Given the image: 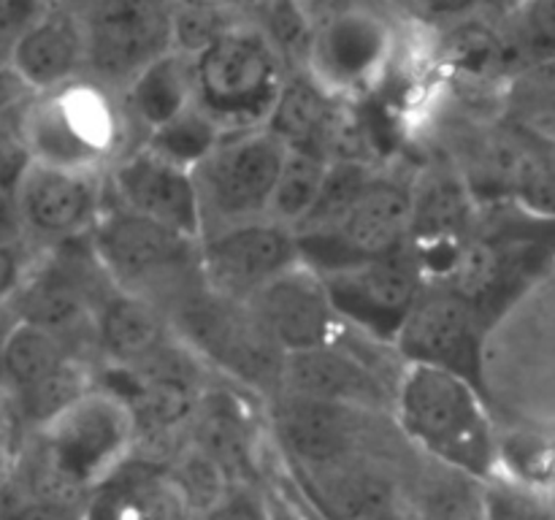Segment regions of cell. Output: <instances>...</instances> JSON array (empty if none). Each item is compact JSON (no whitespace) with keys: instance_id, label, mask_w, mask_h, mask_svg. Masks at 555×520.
Returning <instances> with one entry per match:
<instances>
[{"instance_id":"cell-1","label":"cell","mask_w":555,"mask_h":520,"mask_svg":"<svg viewBox=\"0 0 555 520\" xmlns=\"http://www.w3.org/2000/svg\"><path fill=\"white\" fill-rule=\"evenodd\" d=\"M135 415L128 399L87 390L63 415L43 426L38 498L76 504L90 487L106 485L133 450Z\"/></svg>"},{"instance_id":"cell-2","label":"cell","mask_w":555,"mask_h":520,"mask_svg":"<svg viewBox=\"0 0 555 520\" xmlns=\"http://www.w3.org/2000/svg\"><path fill=\"white\" fill-rule=\"evenodd\" d=\"M396 406L404 431L431 455L472 477L496 464V442L475 385L466 374L431 363H410Z\"/></svg>"},{"instance_id":"cell-3","label":"cell","mask_w":555,"mask_h":520,"mask_svg":"<svg viewBox=\"0 0 555 520\" xmlns=\"http://www.w3.org/2000/svg\"><path fill=\"white\" fill-rule=\"evenodd\" d=\"M282 63L285 54L263 27L231 22L193 57L198 106L225 128H260L287 81Z\"/></svg>"},{"instance_id":"cell-4","label":"cell","mask_w":555,"mask_h":520,"mask_svg":"<svg viewBox=\"0 0 555 520\" xmlns=\"http://www.w3.org/2000/svg\"><path fill=\"white\" fill-rule=\"evenodd\" d=\"M309 74L328 90L377 79L396 52V20L385 0H301Z\"/></svg>"},{"instance_id":"cell-5","label":"cell","mask_w":555,"mask_h":520,"mask_svg":"<svg viewBox=\"0 0 555 520\" xmlns=\"http://www.w3.org/2000/svg\"><path fill=\"white\" fill-rule=\"evenodd\" d=\"M179 325L190 344L247 382H282L285 347L274 339L247 298L190 292L179 303Z\"/></svg>"},{"instance_id":"cell-6","label":"cell","mask_w":555,"mask_h":520,"mask_svg":"<svg viewBox=\"0 0 555 520\" xmlns=\"http://www.w3.org/2000/svg\"><path fill=\"white\" fill-rule=\"evenodd\" d=\"M415 195L393 179H374L352 204L339 227L298 236L301 260L320 274L350 269L363 260L399 252L412 244Z\"/></svg>"},{"instance_id":"cell-7","label":"cell","mask_w":555,"mask_h":520,"mask_svg":"<svg viewBox=\"0 0 555 520\" xmlns=\"http://www.w3.org/2000/svg\"><path fill=\"white\" fill-rule=\"evenodd\" d=\"M117 141V114L95 87L49 90L22 122V144L38 162L92 171Z\"/></svg>"},{"instance_id":"cell-8","label":"cell","mask_w":555,"mask_h":520,"mask_svg":"<svg viewBox=\"0 0 555 520\" xmlns=\"http://www.w3.org/2000/svg\"><path fill=\"white\" fill-rule=\"evenodd\" d=\"M285 152V141L266 125L222 135L215 150L195 166L204 211L215 209L231 222L255 220L269 211Z\"/></svg>"},{"instance_id":"cell-9","label":"cell","mask_w":555,"mask_h":520,"mask_svg":"<svg viewBox=\"0 0 555 520\" xmlns=\"http://www.w3.org/2000/svg\"><path fill=\"white\" fill-rule=\"evenodd\" d=\"M193 244L195 238L122 206L112 211L95 233L98 255L108 274L125 287V292L144 298L166 290L168 282L182 280L193 263Z\"/></svg>"},{"instance_id":"cell-10","label":"cell","mask_w":555,"mask_h":520,"mask_svg":"<svg viewBox=\"0 0 555 520\" xmlns=\"http://www.w3.org/2000/svg\"><path fill=\"white\" fill-rule=\"evenodd\" d=\"M423 274L421 258L410 244L399 252L325 274V285L336 314H345L379 339L396 341L406 314L426 287Z\"/></svg>"},{"instance_id":"cell-11","label":"cell","mask_w":555,"mask_h":520,"mask_svg":"<svg viewBox=\"0 0 555 520\" xmlns=\"http://www.w3.org/2000/svg\"><path fill=\"white\" fill-rule=\"evenodd\" d=\"M171 0H101L87 22V63L112 81H130L173 49Z\"/></svg>"},{"instance_id":"cell-12","label":"cell","mask_w":555,"mask_h":520,"mask_svg":"<svg viewBox=\"0 0 555 520\" xmlns=\"http://www.w3.org/2000/svg\"><path fill=\"white\" fill-rule=\"evenodd\" d=\"M204 271L215 290L225 296L249 298L301 263V244L291 225L276 220L233 222L201 249Z\"/></svg>"},{"instance_id":"cell-13","label":"cell","mask_w":555,"mask_h":520,"mask_svg":"<svg viewBox=\"0 0 555 520\" xmlns=\"http://www.w3.org/2000/svg\"><path fill=\"white\" fill-rule=\"evenodd\" d=\"M114 193L122 209L173 227L198 242L204 227V195L195 168L182 166L155 146L130 152L114 166Z\"/></svg>"},{"instance_id":"cell-14","label":"cell","mask_w":555,"mask_h":520,"mask_svg":"<svg viewBox=\"0 0 555 520\" xmlns=\"http://www.w3.org/2000/svg\"><path fill=\"white\" fill-rule=\"evenodd\" d=\"M410 363H431L469 377L477 366V303L453 285H426L399 336Z\"/></svg>"},{"instance_id":"cell-15","label":"cell","mask_w":555,"mask_h":520,"mask_svg":"<svg viewBox=\"0 0 555 520\" xmlns=\"http://www.w3.org/2000/svg\"><path fill=\"white\" fill-rule=\"evenodd\" d=\"M247 301L285 352L312 350L331 341L336 307L325 276L304 260L266 282Z\"/></svg>"},{"instance_id":"cell-16","label":"cell","mask_w":555,"mask_h":520,"mask_svg":"<svg viewBox=\"0 0 555 520\" xmlns=\"http://www.w3.org/2000/svg\"><path fill=\"white\" fill-rule=\"evenodd\" d=\"M20 217L41 236H74L95 220L98 184L90 171L33 162L16 182Z\"/></svg>"},{"instance_id":"cell-17","label":"cell","mask_w":555,"mask_h":520,"mask_svg":"<svg viewBox=\"0 0 555 520\" xmlns=\"http://www.w3.org/2000/svg\"><path fill=\"white\" fill-rule=\"evenodd\" d=\"M9 68L33 90H57L70 84L87 60V25L68 11L49 9L36 25L27 27L9 49Z\"/></svg>"},{"instance_id":"cell-18","label":"cell","mask_w":555,"mask_h":520,"mask_svg":"<svg viewBox=\"0 0 555 520\" xmlns=\"http://www.w3.org/2000/svg\"><path fill=\"white\" fill-rule=\"evenodd\" d=\"M276 422L296 458L312 466L339 464L361 433L358 410L352 404L309 399L298 393H291L282 401Z\"/></svg>"},{"instance_id":"cell-19","label":"cell","mask_w":555,"mask_h":520,"mask_svg":"<svg viewBox=\"0 0 555 520\" xmlns=\"http://www.w3.org/2000/svg\"><path fill=\"white\" fill-rule=\"evenodd\" d=\"M282 388H287V393L352 406H369L383 399L372 368L352 352L336 350L331 341L312 350L287 352Z\"/></svg>"},{"instance_id":"cell-20","label":"cell","mask_w":555,"mask_h":520,"mask_svg":"<svg viewBox=\"0 0 555 520\" xmlns=\"http://www.w3.org/2000/svg\"><path fill=\"white\" fill-rule=\"evenodd\" d=\"M98 341L112 361L125 368H139L168 347L166 320L155 301L122 292L103 303L98 314Z\"/></svg>"},{"instance_id":"cell-21","label":"cell","mask_w":555,"mask_h":520,"mask_svg":"<svg viewBox=\"0 0 555 520\" xmlns=\"http://www.w3.org/2000/svg\"><path fill=\"white\" fill-rule=\"evenodd\" d=\"M198 103L195 98L193 57L179 49L152 60L141 74L128 81V108L152 133L163 130L188 114Z\"/></svg>"},{"instance_id":"cell-22","label":"cell","mask_w":555,"mask_h":520,"mask_svg":"<svg viewBox=\"0 0 555 520\" xmlns=\"http://www.w3.org/2000/svg\"><path fill=\"white\" fill-rule=\"evenodd\" d=\"M334 125V98L312 74L291 76L285 81L266 128L287 146L314 144L328 152V133Z\"/></svg>"},{"instance_id":"cell-23","label":"cell","mask_w":555,"mask_h":520,"mask_svg":"<svg viewBox=\"0 0 555 520\" xmlns=\"http://www.w3.org/2000/svg\"><path fill=\"white\" fill-rule=\"evenodd\" d=\"M328 166L331 157L323 146H287L280 179H276L274 198H271L269 206L271 220L291 225L296 231L304 222V217L312 211L320 187H323L325 173H328Z\"/></svg>"},{"instance_id":"cell-24","label":"cell","mask_w":555,"mask_h":520,"mask_svg":"<svg viewBox=\"0 0 555 520\" xmlns=\"http://www.w3.org/2000/svg\"><path fill=\"white\" fill-rule=\"evenodd\" d=\"M87 520H177V496L152 477L106 482Z\"/></svg>"},{"instance_id":"cell-25","label":"cell","mask_w":555,"mask_h":520,"mask_svg":"<svg viewBox=\"0 0 555 520\" xmlns=\"http://www.w3.org/2000/svg\"><path fill=\"white\" fill-rule=\"evenodd\" d=\"M68 361L60 334L20 320L5 336L3 368L16 390L38 382Z\"/></svg>"},{"instance_id":"cell-26","label":"cell","mask_w":555,"mask_h":520,"mask_svg":"<svg viewBox=\"0 0 555 520\" xmlns=\"http://www.w3.org/2000/svg\"><path fill=\"white\" fill-rule=\"evenodd\" d=\"M369 182H372L369 166L363 160H358V157H336V160H331L328 173H325L323 187H320L312 211L296 227L298 236L328 233L334 227H339V222L345 220L352 204L361 198Z\"/></svg>"},{"instance_id":"cell-27","label":"cell","mask_w":555,"mask_h":520,"mask_svg":"<svg viewBox=\"0 0 555 520\" xmlns=\"http://www.w3.org/2000/svg\"><path fill=\"white\" fill-rule=\"evenodd\" d=\"M20 296V320L41 328L63 334L85 312V296L79 285L63 274H43L38 280H27L16 290Z\"/></svg>"},{"instance_id":"cell-28","label":"cell","mask_w":555,"mask_h":520,"mask_svg":"<svg viewBox=\"0 0 555 520\" xmlns=\"http://www.w3.org/2000/svg\"><path fill=\"white\" fill-rule=\"evenodd\" d=\"M325 496L345 520H396L399 515L393 482L374 471H341L331 477Z\"/></svg>"},{"instance_id":"cell-29","label":"cell","mask_w":555,"mask_h":520,"mask_svg":"<svg viewBox=\"0 0 555 520\" xmlns=\"http://www.w3.org/2000/svg\"><path fill=\"white\" fill-rule=\"evenodd\" d=\"M90 390L85 368L76 366L74 361H65L63 366L54 368L38 382L27 385V388L16 390L20 393V412L25 420L36 422V426H49L57 415H63L70 404L81 399Z\"/></svg>"},{"instance_id":"cell-30","label":"cell","mask_w":555,"mask_h":520,"mask_svg":"<svg viewBox=\"0 0 555 520\" xmlns=\"http://www.w3.org/2000/svg\"><path fill=\"white\" fill-rule=\"evenodd\" d=\"M217 130H220V125L195 103L188 114L173 119L171 125H166V128L157 130V133H152L150 146H155L157 152L168 155L171 160L182 162V166L195 168L211 150H215L217 141L222 139Z\"/></svg>"},{"instance_id":"cell-31","label":"cell","mask_w":555,"mask_h":520,"mask_svg":"<svg viewBox=\"0 0 555 520\" xmlns=\"http://www.w3.org/2000/svg\"><path fill=\"white\" fill-rule=\"evenodd\" d=\"M47 11L49 9L41 0H3V3H0V25H3L5 49H9L27 27L36 25Z\"/></svg>"},{"instance_id":"cell-32","label":"cell","mask_w":555,"mask_h":520,"mask_svg":"<svg viewBox=\"0 0 555 520\" xmlns=\"http://www.w3.org/2000/svg\"><path fill=\"white\" fill-rule=\"evenodd\" d=\"M9 520H87V512H81L76 504L36 496L33 502L20 504L16 512L9 515Z\"/></svg>"},{"instance_id":"cell-33","label":"cell","mask_w":555,"mask_h":520,"mask_svg":"<svg viewBox=\"0 0 555 520\" xmlns=\"http://www.w3.org/2000/svg\"><path fill=\"white\" fill-rule=\"evenodd\" d=\"M412 3L431 16H448V20H453V16L472 14L482 0H412Z\"/></svg>"},{"instance_id":"cell-34","label":"cell","mask_w":555,"mask_h":520,"mask_svg":"<svg viewBox=\"0 0 555 520\" xmlns=\"http://www.w3.org/2000/svg\"><path fill=\"white\" fill-rule=\"evenodd\" d=\"M211 520H263V515L249 498H233V502L217 504Z\"/></svg>"},{"instance_id":"cell-35","label":"cell","mask_w":555,"mask_h":520,"mask_svg":"<svg viewBox=\"0 0 555 520\" xmlns=\"http://www.w3.org/2000/svg\"><path fill=\"white\" fill-rule=\"evenodd\" d=\"M534 125L547 139L555 141V114H534Z\"/></svg>"}]
</instances>
